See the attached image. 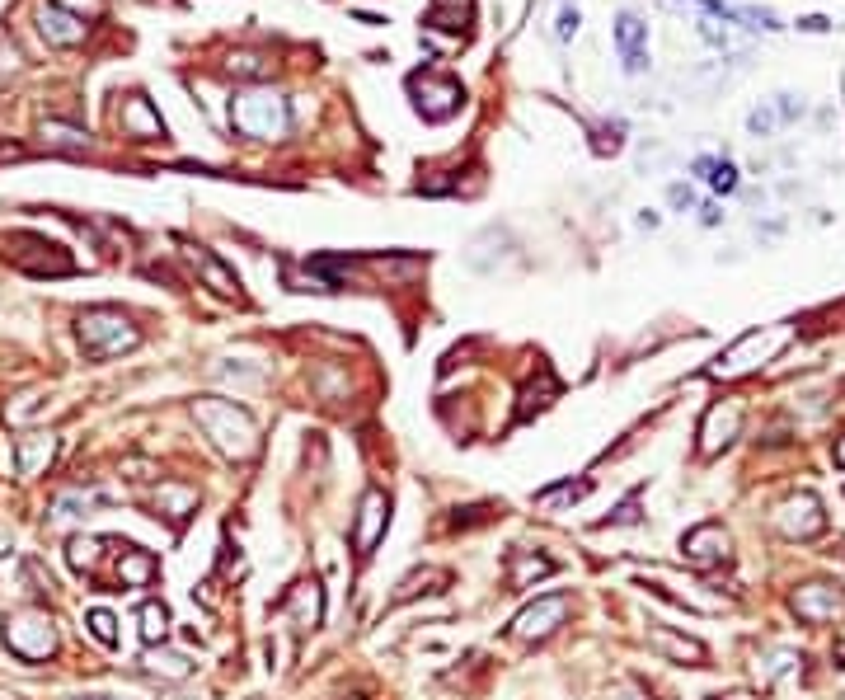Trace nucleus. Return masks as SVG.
I'll list each match as a JSON object with an SVG mask.
<instances>
[{
    "mask_svg": "<svg viewBox=\"0 0 845 700\" xmlns=\"http://www.w3.org/2000/svg\"><path fill=\"white\" fill-rule=\"evenodd\" d=\"M99 545H104V541H71V564H76V569H94Z\"/></svg>",
    "mask_w": 845,
    "mask_h": 700,
    "instance_id": "c85d7f7f",
    "label": "nucleus"
},
{
    "mask_svg": "<svg viewBox=\"0 0 845 700\" xmlns=\"http://www.w3.org/2000/svg\"><path fill=\"white\" fill-rule=\"evenodd\" d=\"M80 508H90V494H62L57 498V517H80Z\"/></svg>",
    "mask_w": 845,
    "mask_h": 700,
    "instance_id": "2f4dec72",
    "label": "nucleus"
},
{
    "mask_svg": "<svg viewBox=\"0 0 845 700\" xmlns=\"http://www.w3.org/2000/svg\"><path fill=\"white\" fill-rule=\"evenodd\" d=\"M592 494V480H578V484H554V489H540L536 503L540 508H559V503H578V498Z\"/></svg>",
    "mask_w": 845,
    "mask_h": 700,
    "instance_id": "5701e85b",
    "label": "nucleus"
},
{
    "mask_svg": "<svg viewBox=\"0 0 845 700\" xmlns=\"http://www.w3.org/2000/svg\"><path fill=\"white\" fill-rule=\"evenodd\" d=\"M193 264H198V273L207 278V287H212V292H221V296H235V292H240V278H235V273H226V268L216 264L207 249H193Z\"/></svg>",
    "mask_w": 845,
    "mask_h": 700,
    "instance_id": "6ab92c4d",
    "label": "nucleus"
},
{
    "mask_svg": "<svg viewBox=\"0 0 845 700\" xmlns=\"http://www.w3.org/2000/svg\"><path fill=\"white\" fill-rule=\"evenodd\" d=\"M738 423H742V409L738 405H728V409H709V419H705V428H700V452L705 456H714L723 447V442H733V433H738Z\"/></svg>",
    "mask_w": 845,
    "mask_h": 700,
    "instance_id": "2eb2a0df",
    "label": "nucleus"
},
{
    "mask_svg": "<svg viewBox=\"0 0 845 700\" xmlns=\"http://www.w3.org/2000/svg\"><path fill=\"white\" fill-rule=\"evenodd\" d=\"M615 47H620V62L630 76H639L648 62V24H639L634 15H620L615 19Z\"/></svg>",
    "mask_w": 845,
    "mask_h": 700,
    "instance_id": "9b49d317",
    "label": "nucleus"
},
{
    "mask_svg": "<svg viewBox=\"0 0 845 700\" xmlns=\"http://www.w3.org/2000/svg\"><path fill=\"white\" fill-rule=\"evenodd\" d=\"M5 639H10V649H15L19 658H47L57 649V635H52V621H47V616H15L10 630H5Z\"/></svg>",
    "mask_w": 845,
    "mask_h": 700,
    "instance_id": "0eeeda50",
    "label": "nucleus"
},
{
    "mask_svg": "<svg viewBox=\"0 0 845 700\" xmlns=\"http://www.w3.org/2000/svg\"><path fill=\"white\" fill-rule=\"evenodd\" d=\"M667 198H672L676 207H691V203H695V198H691V188H686V184H672V188H667Z\"/></svg>",
    "mask_w": 845,
    "mask_h": 700,
    "instance_id": "473e14b6",
    "label": "nucleus"
},
{
    "mask_svg": "<svg viewBox=\"0 0 845 700\" xmlns=\"http://www.w3.org/2000/svg\"><path fill=\"white\" fill-rule=\"evenodd\" d=\"M836 466L845 470V437H841V442H836Z\"/></svg>",
    "mask_w": 845,
    "mask_h": 700,
    "instance_id": "72a5a7b5",
    "label": "nucleus"
},
{
    "mask_svg": "<svg viewBox=\"0 0 845 700\" xmlns=\"http://www.w3.org/2000/svg\"><path fill=\"white\" fill-rule=\"evenodd\" d=\"M52 456H57V437H52V433H24L15 442V466H19L24 480H33V475H38Z\"/></svg>",
    "mask_w": 845,
    "mask_h": 700,
    "instance_id": "4468645a",
    "label": "nucleus"
},
{
    "mask_svg": "<svg viewBox=\"0 0 845 700\" xmlns=\"http://www.w3.org/2000/svg\"><path fill=\"white\" fill-rule=\"evenodd\" d=\"M385 522H390V498L381 489H367L362 494V508H357V522H353V545H357V560H367L376 541L385 536Z\"/></svg>",
    "mask_w": 845,
    "mask_h": 700,
    "instance_id": "39448f33",
    "label": "nucleus"
},
{
    "mask_svg": "<svg viewBox=\"0 0 845 700\" xmlns=\"http://www.w3.org/2000/svg\"><path fill=\"white\" fill-rule=\"evenodd\" d=\"M155 503H160V508H169L165 517L184 522V517L193 513V503H198V498H193V489H184V484H165V489L155 494Z\"/></svg>",
    "mask_w": 845,
    "mask_h": 700,
    "instance_id": "412c9836",
    "label": "nucleus"
},
{
    "mask_svg": "<svg viewBox=\"0 0 845 700\" xmlns=\"http://www.w3.org/2000/svg\"><path fill=\"white\" fill-rule=\"evenodd\" d=\"M146 668L160 672V677H174V682H179V677H188V672H193V663H188L184 654H151V658H146Z\"/></svg>",
    "mask_w": 845,
    "mask_h": 700,
    "instance_id": "a878e982",
    "label": "nucleus"
},
{
    "mask_svg": "<svg viewBox=\"0 0 845 700\" xmlns=\"http://www.w3.org/2000/svg\"><path fill=\"white\" fill-rule=\"evenodd\" d=\"M573 33H578V5H564V10H559V24H554V38L569 43Z\"/></svg>",
    "mask_w": 845,
    "mask_h": 700,
    "instance_id": "7c9ffc66",
    "label": "nucleus"
},
{
    "mask_svg": "<svg viewBox=\"0 0 845 700\" xmlns=\"http://www.w3.org/2000/svg\"><path fill=\"white\" fill-rule=\"evenodd\" d=\"M634 522H639V494L625 498V503H620V508H615V513L601 522V527H634Z\"/></svg>",
    "mask_w": 845,
    "mask_h": 700,
    "instance_id": "cd10ccee",
    "label": "nucleus"
},
{
    "mask_svg": "<svg viewBox=\"0 0 845 700\" xmlns=\"http://www.w3.org/2000/svg\"><path fill=\"white\" fill-rule=\"evenodd\" d=\"M695 174H700L709 188H719V193H733V188H738L733 160H695Z\"/></svg>",
    "mask_w": 845,
    "mask_h": 700,
    "instance_id": "aec40b11",
    "label": "nucleus"
},
{
    "mask_svg": "<svg viewBox=\"0 0 845 700\" xmlns=\"http://www.w3.org/2000/svg\"><path fill=\"white\" fill-rule=\"evenodd\" d=\"M784 343H789V325H775V329H766V334H761V329H756V334H742L709 372L714 376H742V372H752L756 362H770Z\"/></svg>",
    "mask_w": 845,
    "mask_h": 700,
    "instance_id": "7ed1b4c3",
    "label": "nucleus"
},
{
    "mask_svg": "<svg viewBox=\"0 0 845 700\" xmlns=\"http://www.w3.org/2000/svg\"><path fill=\"white\" fill-rule=\"evenodd\" d=\"M564 616H569V597H564V592L540 597V602H531V607L512 621V635H517V639H545V635H554V630L564 625Z\"/></svg>",
    "mask_w": 845,
    "mask_h": 700,
    "instance_id": "423d86ee",
    "label": "nucleus"
},
{
    "mask_svg": "<svg viewBox=\"0 0 845 700\" xmlns=\"http://www.w3.org/2000/svg\"><path fill=\"white\" fill-rule=\"evenodd\" d=\"M19 71V47L10 43V33H0V80H10Z\"/></svg>",
    "mask_w": 845,
    "mask_h": 700,
    "instance_id": "c756f323",
    "label": "nucleus"
},
{
    "mask_svg": "<svg viewBox=\"0 0 845 700\" xmlns=\"http://www.w3.org/2000/svg\"><path fill=\"white\" fill-rule=\"evenodd\" d=\"M409 90L418 94V109L428 113V118H446V113H456V109H461V99H465L461 85H456L451 76H423V71L409 80Z\"/></svg>",
    "mask_w": 845,
    "mask_h": 700,
    "instance_id": "6e6552de",
    "label": "nucleus"
},
{
    "mask_svg": "<svg viewBox=\"0 0 845 700\" xmlns=\"http://www.w3.org/2000/svg\"><path fill=\"white\" fill-rule=\"evenodd\" d=\"M681 550H686V560L700 564V569H709V564H719L723 555H728V536H723L719 522H705V527H695L686 541H681Z\"/></svg>",
    "mask_w": 845,
    "mask_h": 700,
    "instance_id": "f8f14e48",
    "label": "nucleus"
},
{
    "mask_svg": "<svg viewBox=\"0 0 845 700\" xmlns=\"http://www.w3.org/2000/svg\"><path fill=\"white\" fill-rule=\"evenodd\" d=\"M38 29H43V38H47L52 47H76V43H85V19H80L76 10L57 5V0L38 5Z\"/></svg>",
    "mask_w": 845,
    "mask_h": 700,
    "instance_id": "9d476101",
    "label": "nucleus"
},
{
    "mask_svg": "<svg viewBox=\"0 0 845 700\" xmlns=\"http://www.w3.org/2000/svg\"><path fill=\"white\" fill-rule=\"evenodd\" d=\"M794 611H799V621H831L836 611H841V592L836 588H822V583H808V588L794 592Z\"/></svg>",
    "mask_w": 845,
    "mask_h": 700,
    "instance_id": "ddd939ff",
    "label": "nucleus"
},
{
    "mask_svg": "<svg viewBox=\"0 0 845 700\" xmlns=\"http://www.w3.org/2000/svg\"><path fill=\"white\" fill-rule=\"evenodd\" d=\"M554 574V560L545 555H512V588H526L531 578H545Z\"/></svg>",
    "mask_w": 845,
    "mask_h": 700,
    "instance_id": "4be33fe9",
    "label": "nucleus"
},
{
    "mask_svg": "<svg viewBox=\"0 0 845 700\" xmlns=\"http://www.w3.org/2000/svg\"><path fill=\"white\" fill-rule=\"evenodd\" d=\"M123 127L132 132V137H165V123H160V118L151 113V104H146V99H132V104H127V109H123Z\"/></svg>",
    "mask_w": 845,
    "mask_h": 700,
    "instance_id": "a211bd4d",
    "label": "nucleus"
},
{
    "mask_svg": "<svg viewBox=\"0 0 845 700\" xmlns=\"http://www.w3.org/2000/svg\"><path fill=\"white\" fill-rule=\"evenodd\" d=\"M155 574V560L137 545H123V564H118V578H123L127 588H146Z\"/></svg>",
    "mask_w": 845,
    "mask_h": 700,
    "instance_id": "f3484780",
    "label": "nucleus"
},
{
    "mask_svg": "<svg viewBox=\"0 0 845 700\" xmlns=\"http://www.w3.org/2000/svg\"><path fill=\"white\" fill-rule=\"evenodd\" d=\"M648 639L658 644L662 654L681 658V663H686V658H691V663H705V644H695V639H686V635H672L667 625H653V630H648Z\"/></svg>",
    "mask_w": 845,
    "mask_h": 700,
    "instance_id": "dca6fc26",
    "label": "nucleus"
},
{
    "mask_svg": "<svg viewBox=\"0 0 845 700\" xmlns=\"http://www.w3.org/2000/svg\"><path fill=\"white\" fill-rule=\"evenodd\" d=\"M85 625H90V635L99 639V644H108V649H113V644H118V630H113V611H104V607H94L90 616H85Z\"/></svg>",
    "mask_w": 845,
    "mask_h": 700,
    "instance_id": "bb28decb",
    "label": "nucleus"
},
{
    "mask_svg": "<svg viewBox=\"0 0 845 700\" xmlns=\"http://www.w3.org/2000/svg\"><path fill=\"white\" fill-rule=\"evenodd\" d=\"M193 419H198L202 433L212 437L226 456H235V461L254 456V447H259V428H254V419H249L235 400H216V395H207V400L193 405Z\"/></svg>",
    "mask_w": 845,
    "mask_h": 700,
    "instance_id": "f257e3e1",
    "label": "nucleus"
},
{
    "mask_svg": "<svg viewBox=\"0 0 845 700\" xmlns=\"http://www.w3.org/2000/svg\"><path fill=\"white\" fill-rule=\"evenodd\" d=\"M80 700H108V696H80Z\"/></svg>",
    "mask_w": 845,
    "mask_h": 700,
    "instance_id": "f704fd0d",
    "label": "nucleus"
},
{
    "mask_svg": "<svg viewBox=\"0 0 845 700\" xmlns=\"http://www.w3.org/2000/svg\"><path fill=\"white\" fill-rule=\"evenodd\" d=\"M780 531H784V536H794V541H813V536H822V531H827V513H822V503H817L813 494L789 498V503L780 508Z\"/></svg>",
    "mask_w": 845,
    "mask_h": 700,
    "instance_id": "1a4fd4ad",
    "label": "nucleus"
},
{
    "mask_svg": "<svg viewBox=\"0 0 845 700\" xmlns=\"http://www.w3.org/2000/svg\"><path fill=\"white\" fill-rule=\"evenodd\" d=\"M728 700H752V696H728Z\"/></svg>",
    "mask_w": 845,
    "mask_h": 700,
    "instance_id": "c9c22d12",
    "label": "nucleus"
},
{
    "mask_svg": "<svg viewBox=\"0 0 845 700\" xmlns=\"http://www.w3.org/2000/svg\"><path fill=\"white\" fill-rule=\"evenodd\" d=\"M43 141L47 146H62V151H85V132L62 127V123H43Z\"/></svg>",
    "mask_w": 845,
    "mask_h": 700,
    "instance_id": "393cba45",
    "label": "nucleus"
},
{
    "mask_svg": "<svg viewBox=\"0 0 845 700\" xmlns=\"http://www.w3.org/2000/svg\"><path fill=\"white\" fill-rule=\"evenodd\" d=\"M165 630H169V611L160 607V602H146V607H141V639L155 644V639H165Z\"/></svg>",
    "mask_w": 845,
    "mask_h": 700,
    "instance_id": "b1692460",
    "label": "nucleus"
},
{
    "mask_svg": "<svg viewBox=\"0 0 845 700\" xmlns=\"http://www.w3.org/2000/svg\"><path fill=\"white\" fill-rule=\"evenodd\" d=\"M231 118L245 137H277L287 127V104H282V94L259 90V94H245L240 104H231Z\"/></svg>",
    "mask_w": 845,
    "mask_h": 700,
    "instance_id": "20e7f679",
    "label": "nucleus"
},
{
    "mask_svg": "<svg viewBox=\"0 0 845 700\" xmlns=\"http://www.w3.org/2000/svg\"><path fill=\"white\" fill-rule=\"evenodd\" d=\"M76 334H80V348H85L90 358H118V353H132L141 343L137 325H132L123 311H113V306L85 311L76 320Z\"/></svg>",
    "mask_w": 845,
    "mask_h": 700,
    "instance_id": "f03ea898",
    "label": "nucleus"
}]
</instances>
